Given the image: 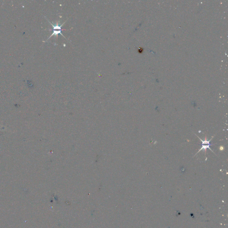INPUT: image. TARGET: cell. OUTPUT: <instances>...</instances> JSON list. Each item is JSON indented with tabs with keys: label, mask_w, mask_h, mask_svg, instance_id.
<instances>
[{
	"label": "cell",
	"mask_w": 228,
	"mask_h": 228,
	"mask_svg": "<svg viewBox=\"0 0 228 228\" xmlns=\"http://www.w3.org/2000/svg\"><path fill=\"white\" fill-rule=\"evenodd\" d=\"M48 21L50 22V23L51 25H52V26L53 27V33L50 36V37H49L48 38L47 40L49 39L50 37H51L53 36V35L56 36H57V35H58V34H61V35L64 37H65V38H66V37H64V34H63V33H62V28H61V27H62V26H63V25H64V23H65V22H66V21H65V22H64V23H63V24H62V25H59V24H58L55 25V24H53V23H51L50 21Z\"/></svg>",
	"instance_id": "obj_1"
},
{
	"label": "cell",
	"mask_w": 228,
	"mask_h": 228,
	"mask_svg": "<svg viewBox=\"0 0 228 228\" xmlns=\"http://www.w3.org/2000/svg\"><path fill=\"white\" fill-rule=\"evenodd\" d=\"M198 137V138H199L200 139V140H201V142H202V147H201V148H200V149H199V150L198 151V152H197L195 154V156H196V154H197V153H199L200 151L202 150H204V152H205V154L206 153V150L207 149H210V150H211V151H212L213 152H214L210 148V146L211 145H212L211 144H210V142L211 141V140H212V139L213 138V137H212L211 139H210V140H208L207 139L206 136L205 137V139H204V140H202L201 139H200V137H198V136H197Z\"/></svg>",
	"instance_id": "obj_2"
}]
</instances>
